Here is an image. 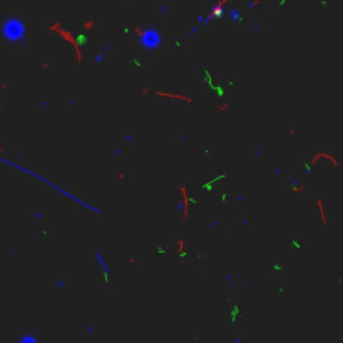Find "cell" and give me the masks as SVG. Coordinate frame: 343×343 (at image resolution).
Instances as JSON below:
<instances>
[{"label":"cell","mask_w":343,"mask_h":343,"mask_svg":"<svg viewBox=\"0 0 343 343\" xmlns=\"http://www.w3.org/2000/svg\"><path fill=\"white\" fill-rule=\"evenodd\" d=\"M2 35L7 42L20 44L25 39V24L18 17H8L2 24Z\"/></svg>","instance_id":"1"},{"label":"cell","mask_w":343,"mask_h":343,"mask_svg":"<svg viewBox=\"0 0 343 343\" xmlns=\"http://www.w3.org/2000/svg\"><path fill=\"white\" fill-rule=\"evenodd\" d=\"M95 260H97L99 264H101V270H102V273H104V276L107 278V276H109V270H107V264H105L104 256H102L101 253H95Z\"/></svg>","instance_id":"3"},{"label":"cell","mask_w":343,"mask_h":343,"mask_svg":"<svg viewBox=\"0 0 343 343\" xmlns=\"http://www.w3.org/2000/svg\"><path fill=\"white\" fill-rule=\"evenodd\" d=\"M141 45L144 49H157L161 45V32L157 29H147L141 34Z\"/></svg>","instance_id":"2"},{"label":"cell","mask_w":343,"mask_h":343,"mask_svg":"<svg viewBox=\"0 0 343 343\" xmlns=\"http://www.w3.org/2000/svg\"><path fill=\"white\" fill-rule=\"evenodd\" d=\"M18 343H39V340H37L35 335H24L18 340Z\"/></svg>","instance_id":"4"}]
</instances>
